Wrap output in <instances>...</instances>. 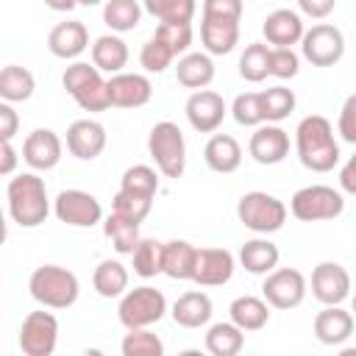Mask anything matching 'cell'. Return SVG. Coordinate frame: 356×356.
Instances as JSON below:
<instances>
[{"label": "cell", "mask_w": 356, "mask_h": 356, "mask_svg": "<svg viewBox=\"0 0 356 356\" xmlns=\"http://www.w3.org/2000/svg\"><path fill=\"white\" fill-rule=\"evenodd\" d=\"M350 312H353V317H356V292H350Z\"/></svg>", "instance_id": "cell-55"}, {"label": "cell", "mask_w": 356, "mask_h": 356, "mask_svg": "<svg viewBox=\"0 0 356 356\" xmlns=\"http://www.w3.org/2000/svg\"><path fill=\"white\" fill-rule=\"evenodd\" d=\"M337 134L342 136V142L356 145V92L345 97L342 108H339V120H337Z\"/></svg>", "instance_id": "cell-48"}, {"label": "cell", "mask_w": 356, "mask_h": 356, "mask_svg": "<svg viewBox=\"0 0 356 356\" xmlns=\"http://www.w3.org/2000/svg\"><path fill=\"white\" fill-rule=\"evenodd\" d=\"M103 234L108 236V242L114 245V250L122 253V256H131L134 248H136L139 239H142V236H139V222L125 220V217H120V214H114V211L106 217Z\"/></svg>", "instance_id": "cell-35"}, {"label": "cell", "mask_w": 356, "mask_h": 356, "mask_svg": "<svg viewBox=\"0 0 356 356\" xmlns=\"http://www.w3.org/2000/svg\"><path fill=\"white\" fill-rule=\"evenodd\" d=\"M261 33L267 39L270 47H292V44H300L306 28H303V19L298 11L292 8H275L264 17L261 22Z\"/></svg>", "instance_id": "cell-21"}, {"label": "cell", "mask_w": 356, "mask_h": 356, "mask_svg": "<svg viewBox=\"0 0 356 356\" xmlns=\"http://www.w3.org/2000/svg\"><path fill=\"white\" fill-rule=\"evenodd\" d=\"M6 200H8V214L19 228H36L50 214L47 186L44 178H39L36 172L14 175L6 186Z\"/></svg>", "instance_id": "cell-2"}, {"label": "cell", "mask_w": 356, "mask_h": 356, "mask_svg": "<svg viewBox=\"0 0 356 356\" xmlns=\"http://www.w3.org/2000/svg\"><path fill=\"white\" fill-rule=\"evenodd\" d=\"M172 320L181 325V328H200L211 320L214 314V306H211V298L200 289H192V292H184L178 295V300L172 303L170 309Z\"/></svg>", "instance_id": "cell-24"}, {"label": "cell", "mask_w": 356, "mask_h": 356, "mask_svg": "<svg viewBox=\"0 0 356 356\" xmlns=\"http://www.w3.org/2000/svg\"><path fill=\"white\" fill-rule=\"evenodd\" d=\"M248 153L256 164H264V167H273V164H281L286 156H289V134L278 125V122H261L253 134H250V142H248Z\"/></svg>", "instance_id": "cell-16"}, {"label": "cell", "mask_w": 356, "mask_h": 356, "mask_svg": "<svg viewBox=\"0 0 356 356\" xmlns=\"http://www.w3.org/2000/svg\"><path fill=\"white\" fill-rule=\"evenodd\" d=\"M106 128L97 120H75L67 128V150L81 159V161H92L106 150Z\"/></svg>", "instance_id": "cell-20"}, {"label": "cell", "mask_w": 356, "mask_h": 356, "mask_svg": "<svg viewBox=\"0 0 356 356\" xmlns=\"http://www.w3.org/2000/svg\"><path fill=\"white\" fill-rule=\"evenodd\" d=\"M17 128H19V114L14 111V103H0V142H6V139H14V134H17Z\"/></svg>", "instance_id": "cell-49"}, {"label": "cell", "mask_w": 356, "mask_h": 356, "mask_svg": "<svg viewBox=\"0 0 356 356\" xmlns=\"http://www.w3.org/2000/svg\"><path fill=\"white\" fill-rule=\"evenodd\" d=\"M131 259H134V273L139 278H156L159 273H164V242L139 239Z\"/></svg>", "instance_id": "cell-37"}, {"label": "cell", "mask_w": 356, "mask_h": 356, "mask_svg": "<svg viewBox=\"0 0 356 356\" xmlns=\"http://www.w3.org/2000/svg\"><path fill=\"white\" fill-rule=\"evenodd\" d=\"M44 6L50 11H72L78 6V0H44Z\"/></svg>", "instance_id": "cell-53"}, {"label": "cell", "mask_w": 356, "mask_h": 356, "mask_svg": "<svg viewBox=\"0 0 356 356\" xmlns=\"http://www.w3.org/2000/svg\"><path fill=\"white\" fill-rule=\"evenodd\" d=\"M261 95V108H264V122H281V120H286L292 111H295V92L292 89H286V86H270V89H264V92H259Z\"/></svg>", "instance_id": "cell-39"}, {"label": "cell", "mask_w": 356, "mask_h": 356, "mask_svg": "<svg viewBox=\"0 0 356 356\" xmlns=\"http://www.w3.org/2000/svg\"><path fill=\"white\" fill-rule=\"evenodd\" d=\"M120 189L134 192V195H145V197H156L159 192V172L150 164H134L122 172Z\"/></svg>", "instance_id": "cell-41"}, {"label": "cell", "mask_w": 356, "mask_h": 356, "mask_svg": "<svg viewBox=\"0 0 356 356\" xmlns=\"http://www.w3.org/2000/svg\"><path fill=\"white\" fill-rule=\"evenodd\" d=\"M300 14L303 17H312V19H325L334 8H337V0H295Z\"/></svg>", "instance_id": "cell-50"}, {"label": "cell", "mask_w": 356, "mask_h": 356, "mask_svg": "<svg viewBox=\"0 0 356 356\" xmlns=\"http://www.w3.org/2000/svg\"><path fill=\"white\" fill-rule=\"evenodd\" d=\"M200 42L209 56H228L239 44V22L200 17Z\"/></svg>", "instance_id": "cell-27"}, {"label": "cell", "mask_w": 356, "mask_h": 356, "mask_svg": "<svg viewBox=\"0 0 356 356\" xmlns=\"http://www.w3.org/2000/svg\"><path fill=\"white\" fill-rule=\"evenodd\" d=\"M353 325H356V317H353V312L342 309V303L339 306H323L312 323L317 342H323L328 348H339L342 342H348L353 334Z\"/></svg>", "instance_id": "cell-19"}, {"label": "cell", "mask_w": 356, "mask_h": 356, "mask_svg": "<svg viewBox=\"0 0 356 356\" xmlns=\"http://www.w3.org/2000/svg\"><path fill=\"white\" fill-rule=\"evenodd\" d=\"M58 345V317L53 312L36 309L19 325V350L25 356H53Z\"/></svg>", "instance_id": "cell-11"}, {"label": "cell", "mask_w": 356, "mask_h": 356, "mask_svg": "<svg viewBox=\"0 0 356 356\" xmlns=\"http://www.w3.org/2000/svg\"><path fill=\"white\" fill-rule=\"evenodd\" d=\"M142 8L159 22H192L197 0H142Z\"/></svg>", "instance_id": "cell-38"}, {"label": "cell", "mask_w": 356, "mask_h": 356, "mask_svg": "<svg viewBox=\"0 0 356 356\" xmlns=\"http://www.w3.org/2000/svg\"><path fill=\"white\" fill-rule=\"evenodd\" d=\"M120 350L122 356H164V342L150 328H128Z\"/></svg>", "instance_id": "cell-40"}, {"label": "cell", "mask_w": 356, "mask_h": 356, "mask_svg": "<svg viewBox=\"0 0 356 356\" xmlns=\"http://www.w3.org/2000/svg\"><path fill=\"white\" fill-rule=\"evenodd\" d=\"M203 161L211 172H220V175L236 172L242 164V147L231 134H214L203 147Z\"/></svg>", "instance_id": "cell-23"}, {"label": "cell", "mask_w": 356, "mask_h": 356, "mask_svg": "<svg viewBox=\"0 0 356 356\" xmlns=\"http://www.w3.org/2000/svg\"><path fill=\"white\" fill-rule=\"evenodd\" d=\"M153 97V83L142 72H117L108 78V100L114 108H142Z\"/></svg>", "instance_id": "cell-17"}, {"label": "cell", "mask_w": 356, "mask_h": 356, "mask_svg": "<svg viewBox=\"0 0 356 356\" xmlns=\"http://www.w3.org/2000/svg\"><path fill=\"white\" fill-rule=\"evenodd\" d=\"M270 53L273 47L264 42H250L239 56V75L248 83H261L270 75Z\"/></svg>", "instance_id": "cell-36"}, {"label": "cell", "mask_w": 356, "mask_h": 356, "mask_svg": "<svg viewBox=\"0 0 356 356\" xmlns=\"http://www.w3.org/2000/svg\"><path fill=\"white\" fill-rule=\"evenodd\" d=\"M339 189L348 195H356V153L339 167Z\"/></svg>", "instance_id": "cell-51"}, {"label": "cell", "mask_w": 356, "mask_h": 356, "mask_svg": "<svg viewBox=\"0 0 356 356\" xmlns=\"http://www.w3.org/2000/svg\"><path fill=\"white\" fill-rule=\"evenodd\" d=\"M197 264V248L186 239L164 242V275L172 281H192Z\"/></svg>", "instance_id": "cell-28"}, {"label": "cell", "mask_w": 356, "mask_h": 356, "mask_svg": "<svg viewBox=\"0 0 356 356\" xmlns=\"http://www.w3.org/2000/svg\"><path fill=\"white\" fill-rule=\"evenodd\" d=\"M281 261V250L275 242H270L267 236H256V239H248L242 248H239V264L253 273V275H267L278 267Z\"/></svg>", "instance_id": "cell-26"}, {"label": "cell", "mask_w": 356, "mask_h": 356, "mask_svg": "<svg viewBox=\"0 0 356 356\" xmlns=\"http://www.w3.org/2000/svg\"><path fill=\"white\" fill-rule=\"evenodd\" d=\"M153 36H159V39L175 53V58L184 56V53H189V44H192V39H195L192 22H159V28H156Z\"/></svg>", "instance_id": "cell-45"}, {"label": "cell", "mask_w": 356, "mask_h": 356, "mask_svg": "<svg viewBox=\"0 0 356 356\" xmlns=\"http://www.w3.org/2000/svg\"><path fill=\"white\" fill-rule=\"evenodd\" d=\"M147 153L156 161V170L164 178H181L186 170V142H184V131L170 122L161 120L150 128L147 134Z\"/></svg>", "instance_id": "cell-5"}, {"label": "cell", "mask_w": 356, "mask_h": 356, "mask_svg": "<svg viewBox=\"0 0 356 356\" xmlns=\"http://www.w3.org/2000/svg\"><path fill=\"white\" fill-rule=\"evenodd\" d=\"M345 211V197L339 189L325 186V184H309L300 186L289 197V214L300 222H323V220H337Z\"/></svg>", "instance_id": "cell-7"}, {"label": "cell", "mask_w": 356, "mask_h": 356, "mask_svg": "<svg viewBox=\"0 0 356 356\" xmlns=\"http://www.w3.org/2000/svg\"><path fill=\"white\" fill-rule=\"evenodd\" d=\"M150 209H153V197H145V195H134V192L117 189V195L111 197V211L125 217V220H134V222H145Z\"/></svg>", "instance_id": "cell-42"}, {"label": "cell", "mask_w": 356, "mask_h": 356, "mask_svg": "<svg viewBox=\"0 0 356 356\" xmlns=\"http://www.w3.org/2000/svg\"><path fill=\"white\" fill-rule=\"evenodd\" d=\"M231 114L239 125L245 128H259L264 122V108H261V95L259 92H242L231 103Z\"/></svg>", "instance_id": "cell-43"}, {"label": "cell", "mask_w": 356, "mask_h": 356, "mask_svg": "<svg viewBox=\"0 0 356 356\" xmlns=\"http://www.w3.org/2000/svg\"><path fill=\"white\" fill-rule=\"evenodd\" d=\"M164 314H167V298L161 289H156L150 284L128 289L117 306V320L125 328H150Z\"/></svg>", "instance_id": "cell-8"}, {"label": "cell", "mask_w": 356, "mask_h": 356, "mask_svg": "<svg viewBox=\"0 0 356 356\" xmlns=\"http://www.w3.org/2000/svg\"><path fill=\"white\" fill-rule=\"evenodd\" d=\"M128 267L120 259H103L92 273V286L100 298H122L128 292Z\"/></svg>", "instance_id": "cell-31"}, {"label": "cell", "mask_w": 356, "mask_h": 356, "mask_svg": "<svg viewBox=\"0 0 356 356\" xmlns=\"http://www.w3.org/2000/svg\"><path fill=\"white\" fill-rule=\"evenodd\" d=\"M286 214H289V209H286L284 200H278V197L270 195V192H259V189L245 192V195L239 197V203H236V217H239V222H242L248 231L261 234V236L281 231L284 222H286Z\"/></svg>", "instance_id": "cell-6"}, {"label": "cell", "mask_w": 356, "mask_h": 356, "mask_svg": "<svg viewBox=\"0 0 356 356\" xmlns=\"http://www.w3.org/2000/svg\"><path fill=\"white\" fill-rule=\"evenodd\" d=\"M28 292L44 309H70L81 295V281L61 264H42L31 273Z\"/></svg>", "instance_id": "cell-3"}, {"label": "cell", "mask_w": 356, "mask_h": 356, "mask_svg": "<svg viewBox=\"0 0 356 356\" xmlns=\"http://www.w3.org/2000/svg\"><path fill=\"white\" fill-rule=\"evenodd\" d=\"M100 3H106V0H78V6H86V8H92V6H100Z\"/></svg>", "instance_id": "cell-54"}, {"label": "cell", "mask_w": 356, "mask_h": 356, "mask_svg": "<svg viewBox=\"0 0 356 356\" xmlns=\"http://www.w3.org/2000/svg\"><path fill=\"white\" fill-rule=\"evenodd\" d=\"M300 72V56L292 47H273L270 53V75L278 81H289Z\"/></svg>", "instance_id": "cell-46"}, {"label": "cell", "mask_w": 356, "mask_h": 356, "mask_svg": "<svg viewBox=\"0 0 356 356\" xmlns=\"http://www.w3.org/2000/svg\"><path fill=\"white\" fill-rule=\"evenodd\" d=\"M92 53V64L100 70V72H108V75H117L125 70L131 53H128V44L122 42L120 33H103L95 39V44L89 47Z\"/></svg>", "instance_id": "cell-25"}, {"label": "cell", "mask_w": 356, "mask_h": 356, "mask_svg": "<svg viewBox=\"0 0 356 356\" xmlns=\"http://www.w3.org/2000/svg\"><path fill=\"white\" fill-rule=\"evenodd\" d=\"M184 111H186L189 125L197 134H214L222 125V120L228 114V106H225L222 95H217L214 89H197L186 97Z\"/></svg>", "instance_id": "cell-14"}, {"label": "cell", "mask_w": 356, "mask_h": 356, "mask_svg": "<svg viewBox=\"0 0 356 356\" xmlns=\"http://www.w3.org/2000/svg\"><path fill=\"white\" fill-rule=\"evenodd\" d=\"M350 273L339 261H320L312 270V295L323 306H339L350 298Z\"/></svg>", "instance_id": "cell-13"}, {"label": "cell", "mask_w": 356, "mask_h": 356, "mask_svg": "<svg viewBox=\"0 0 356 356\" xmlns=\"http://www.w3.org/2000/svg\"><path fill=\"white\" fill-rule=\"evenodd\" d=\"M53 214L58 222L72 228H92L103 220V206L95 195L83 189H61L53 200Z\"/></svg>", "instance_id": "cell-12"}, {"label": "cell", "mask_w": 356, "mask_h": 356, "mask_svg": "<svg viewBox=\"0 0 356 356\" xmlns=\"http://www.w3.org/2000/svg\"><path fill=\"white\" fill-rule=\"evenodd\" d=\"M245 348V331L228 320V323H214L206 331V350L211 356H236Z\"/></svg>", "instance_id": "cell-33"}, {"label": "cell", "mask_w": 356, "mask_h": 356, "mask_svg": "<svg viewBox=\"0 0 356 356\" xmlns=\"http://www.w3.org/2000/svg\"><path fill=\"white\" fill-rule=\"evenodd\" d=\"M306 292H309V281L295 267H275L273 273L264 275V284H261V298L273 309H281V312L298 309Z\"/></svg>", "instance_id": "cell-10"}, {"label": "cell", "mask_w": 356, "mask_h": 356, "mask_svg": "<svg viewBox=\"0 0 356 356\" xmlns=\"http://www.w3.org/2000/svg\"><path fill=\"white\" fill-rule=\"evenodd\" d=\"M245 11L242 0H203V17L206 19H228V22H239Z\"/></svg>", "instance_id": "cell-47"}, {"label": "cell", "mask_w": 356, "mask_h": 356, "mask_svg": "<svg viewBox=\"0 0 356 356\" xmlns=\"http://www.w3.org/2000/svg\"><path fill=\"white\" fill-rule=\"evenodd\" d=\"M236 259L225 248H197V264H195V284L197 286H222L234 278Z\"/></svg>", "instance_id": "cell-18"}, {"label": "cell", "mask_w": 356, "mask_h": 356, "mask_svg": "<svg viewBox=\"0 0 356 356\" xmlns=\"http://www.w3.org/2000/svg\"><path fill=\"white\" fill-rule=\"evenodd\" d=\"M61 83H64L67 95L83 111H106V108H111V100H108V78H103V72L95 64H89V61H72L64 70Z\"/></svg>", "instance_id": "cell-4"}, {"label": "cell", "mask_w": 356, "mask_h": 356, "mask_svg": "<svg viewBox=\"0 0 356 356\" xmlns=\"http://www.w3.org/2000/svg\"><path fill=\"white\" fill-rule=\"evenodd\" d=\"M142 0H106L103 3V22L111 33H128L142 22Z\"/></svg>", "instance_id": "cell-34"}, {"label": "cell", "mask_w": 356, "mask_h": 356, "mask_svg": "<svg viewBox=\"0 0 356 356\" xmlns=\"http://www.w3.org/2000/svg\"><path fill=\"white\" fill-rule=\"evenodd\" d=\"M300 56L312 67H334L345 56V36L331 22L312 25L300 39Z\"/></svg>", "instance_id": "cell-9"}, {"label": "cell", "mask_w": 356, "mask_h": 356, "mask_svg": "<svg viewBox=\"0 0 356 356\" xmlns=\"http://www.w3.org/2000/svg\"><path fill=\"white\" fill-rule=\"evenodd\" d=\"M175 61V53L159 39V36H150L145 44H142V50H139V64H142V70L145 72H164L170 64Z\"/></svg>", "instance_id": "cell-44"}, {"label": "cell", "mask_w": 356, "mask_h": 356, "mask_svg": "<svg viewBox=\"0 0 356 356\" xmlns=\"http://www.w3.org/2000/svg\"><path fill=\"white\" fill-rule=\"evenodd\" d=\"M86 47H89V31H86V25H83L81 19L58 22V25H53V31L47 33V50H50L56 58L75 61Z\"/></svg>", "instance_id": "cell-22"}, {"label": "cell", "mask_w": 356, "mask_h": 356, "mask_svg": "<svg viewBox=\"0 0 356 356\" xmlns=\"http://www.w3.org/2000/svg\"><path fill=\"white\" fill-rule=\"evenodd\" d=\"M270 303L256 295H239L228 306V317L242 328V331H261L270 323Z\"/></svg>", "instance_id": "cell-29"}, {"label": "cell", "mask_w": 356, "mask_h": 356, "mask_svg": "<svg viewBox=\"0 0 356 356\" xmlns=\"http://www.w3.org/2000/svg\"><path fill=\"white\" fill-rule=\"evenodd\" d=\"M175 78L186 89H209L214 81V61L209 53H184L175 67Z\"/></svg>", "instance_id": "cell-30"}, {"label": "cell", "mask_w": 356, "mask_h": 356, "mask_svg": "<svg viewBox=\"0 0 356 356\" xmlns=\"http://www.w3.org/2000/svg\"><path fill=\"white\" fill-rule=\"evenodd\" d=\"M295 150L306 170L331 172L339 164V145L334 136V125L323 114H309L295 128Z\"/></svg>", "instance_id": "cell-1"}, {"label": "cell", "mask_w": 356, "mask_h": 356, "mask_svg": "<svg viewBox=\"0 0 356 356\" xmlns=\"http://www.w3.org/2000/svg\"><path fill=\"white\" fill-rule=\"evenodd\" d=\"M36 92V78L28 67L6 64L0 70V97L6 103H25Z\"/></svg>", "instance_id": "cell-32"}, {"label": "cell", "mask_w": 356, "mask_h": 356, "mask_svg": "<svg viewBox=\"0 0 356 356\" xmlns=\"http://www.w3.org/2000/svg\"><path fill=\"white\" fill-rule=\"evenodd\" d=\"M61 153H64V142L53 128H36L22 142V161L36 172L53 170L61 161Z\"/></svg>", "instance_id": "cell-15"}, {"label": "cell", "mask_w": 356, "mask_h": 356, "mask_svg": "<svg viewBox=\"0 0 356 356\" xmlns=\"http://www.w3.org/2000/svg\"><path fill=\"white\" fill-rule=\"evenodd\" d=\"M17 161H19V156H17L14 145H11V139L0 142V175H14Z\"/></svg>", "instance_id": "cell-52"}]
</instances>
